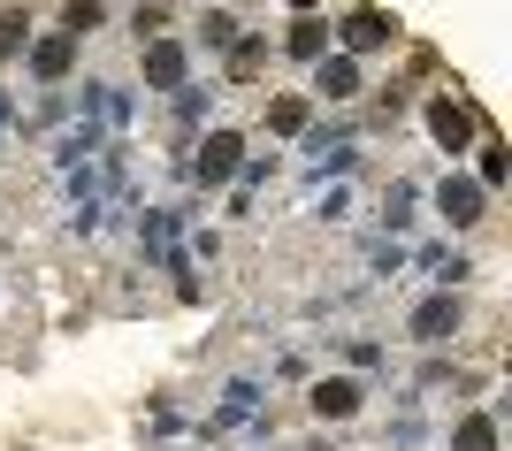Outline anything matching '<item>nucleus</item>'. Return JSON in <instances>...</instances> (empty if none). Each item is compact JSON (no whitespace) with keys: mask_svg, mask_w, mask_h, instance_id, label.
Instances as JSON below:
<instances>
[{"mask_svg":"<svg viewBox=\"0 0 512 451\" xmlns=\"http://www.w3.org/2000/svg\"><path fill=\"white\" fill-rule=\"evenodd\" d=\"M383 39H398V31H390L383 16H352V23H344V46H360V54H375Z\"/></svg>","mask_w":512,"mask_h":451,"instance_id":"39448f33","label":"nucleus"},{"mask_svg":"<svg viewBox=\"0 0 512 451\" xmlns=\"http://www.w3.org/2000/svg\"><path fill=\"white\" fill-rule=\"evenodd\" d=\"M444 215L451 222H474V215H482V192H474V184H444Z\"/></svg>","mask_w":512,"mask_h":451,"instance_id":"423d86ee","label":"nucleus"},{"mask_svg":"<svg viewBox=\"0 0 512 451\" xmlns=\"http://www.w3.org/2000/svg\"><path fill=\"white\" fill-rule=\"evenodd\" d=\"M352 85H360V77H352V62H329V69H321V92H352Z\"/></svg>","mask_w":512,"mask_h":451,"instance_id":"9d476101","label":"nucleus"},{"mask_svg":"<svg viewBox=\"0 0 512 451\" xmlns=\"http://www.w3.org/2000/svg\"><path fill=\"white\" fill-rule=\"evenodd\" d=\"M352 406H360V383H344V375H337V383H314V413H321V421H344Z\"/></svg>","mask_w":512,"mask_h":451,"instance_id":"f03ea898","label":"nucleus"},{"mask_svg":"<svg viewBox=\"0 0 512 451\" xmlns=\"http://www.w3.org/2000/svg\"><path fill=\"white\" fill-rule=\"evenodd\" d=\"M69 69V39H39V77H62Z\"/></svg>","mask_w":512,"mask_h":451,"instance_id":"1a4fd4ad","label":"nucleus"},{"mask_svg":"<svg viewBox=\"0 0 512 451\" xmlns=\"http://www.w3.org/2000/svg\"><path fill=\"white\" fill-rule=\"evenodd\" d=\"M451 329H459V299H428L413 314V337H451Z\"/></svg>","mask_w":512,"mask_h":451,"instance_id":"7ed1b4c3","label":"nucleus"},{"mask_svg":"<svg viewBox=\"0 0 512 451\" xmlns=\"http://www.w3.org/2000/svg\"><path fill=\"white\" fill-rule=\"evenodd\" d=\"M428 130H436V146H451V153H459V146L474 138L467 100H451V92H444V100H428Z\"/></svg>","mask_w":512,"mask_h":451,"instance_id":"f257e3e1","label":"nucleus"},{"mask_svg":"<svg viewBox=\"0 0 512 451\" xmlns=\"http://www.w3.org/2000/svg\"><path fill=\"white\" fill-rule=\"evenodd\" d=\"M306 123V100H276V130H299Z\"/></svg>","mask_w":512,"mask_h":451,"instance_id":"f8f14e48","label":"nucleus"},{"mask_svg":"<svg viewBox=\"0 0 512 451\" xmlns=\"http://www.w3.org/2000/svg\"><path fill=\"white\" fill-rule=\"evenodd\" d=\"M0 54H23V23L16 16H0Z\"/></svg>","mask_w":512,"mask_h":451,"instance_id":"ddd939ff","label":"nucleus"},{"mask_svg":"<svg viewBox=\"0 0 512 451\" xmlns=\"http://www.w3.org/2000/svg\"><path fill=\"white\" fill-rule=\"evenodd\" d=\"M146 85H184V46H169V39L153 46L146 54Z\"/></svg>","mask_w":512,"mask_h":451,"instance_id":"20e7f679","label":"nucleus"},{"mask_svg":"<svg viewBox=\"0 0 512 451\" xmlns=\"http://www.w3.org/2000/svg\"><path fill=\"white\" fill-rule=\"evenodd\" d=\"M100 23V0H69V31H92Z\"/></svg>","mask_w":512,"mask_h":451,"instance_id":"9b49d317","label":"nucleus"},{"mask_svg":"<svg viewBox=\"0 0 512 451\" xmlns=\"http://www.w3.org/2000/svg\"><path fill=\"white\" fill-rule=\"evenodd\" d=\"M230 161H237V138L222 130V138H214V146L199 153V169H207V176H230Z\"/></svg>","mask_w":512,"mask_h":451,"instance_id":"6e6552de","label":"nucleus"},{"mask_svg":"<svg viewBox=\"0 0 512 451\" xmlns=\"http://www.w3.org/2000/svg\"><path fill=\"white\" fill-rule=\"evenodd\" d=\"M459 451H497V429H490V413H474V421H459Z\"/></svg>","mask_w":512,"mask_h":451,"instance_id":"0eeeda50","label":"nucleus"}]
</instances>
